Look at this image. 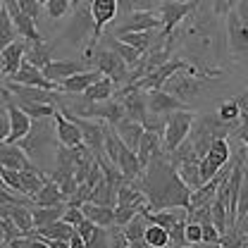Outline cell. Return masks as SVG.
Wrapping results in <instances>:
<instances>
[{
  "instance_id": "7c38bea8",
  "label": "cell",
  "mask_w": 248,
  "mask_h": 248,
  "mask_svg": "<svg viewBox=\"0 0 248 248\" xmlns=\"http://www.w3.org/2000/svg\"><path fill=\"white\" fill-rule=\"evenodd\" d=\"M2 2H5V10L10 12V17H12V24H15V29L19 33V38H24V41H29V43L43 41V36L36 29V19H33L31 15H27L15 0H2Z\"/></svg>"
},
{
  "instance_id": "4fadbf2b",
  "label": "cell",
  "mask_w": 248,
  "mask_h": 248,
  "mask_svg": "<svg viewBox=\"0 0 248 248\" xmlns=\"http://www.w3.org/2000/svg\"><path fill=\"white\" fill-rule=\"evenodd\" d=\"M7 79H10V81H15V84H27V86H41V89L60 91V84L50 81V79L43 74V69H41V67H36V64H31L29 60H22L19 69H17L12 77H7Z\"/></svg>"
},
{
  "instance_id": "52a82bcc",
  "label": "cell",
  "mask_w": 248,
  "mask_h": 248,
  "mask_svg": "<svg viewBox=\"0 0 248 248\" xmlns=\"http://www.w3.org/2000/svg\"><path fill=\"white\" fill-rule=\"evenodd\" d=\"M62 115H67L72 122H77V126L81 129L84 143L91 148L93 153L95 155L105 153V129H108V122H103V120H91V117H79V115H72V112H62Z\"/></svg>"
},
{
  "instance_id": "4dcf8cb0",
  "label": "cell",
  "mask_w": 248,
  "mask_h": 248,
  "mask_svg": "<svg viewBox=\"0 0 248 248\" xmlns=\"http://www.w3.org/2000/svg\"><path fill=\"white\" fill-rule=\"evenodd\" d=\"M112 93H115V81L103 74V77H100L95 84H91L81 95H84L86 100H91V103H100V100H110Z\"/></svg>"
},
{
  "instance_id": "ab89813d",
  "label": "cell",
  "mask_w": 248,
  "mask_h": 248,
  "mask_svg": "<svg viewBox=\"0 0 248 248\" xmlns=\"http://www.w3.org/2000/svg\"><path fill=\"white\" fill-rule=\"evenodd\" d=\"M186 241L188 246H196V244H203V227L201 222H186Z\"/></svg>"
},
{
  "instance_id": "603a6c76",
  "label": "cell",
  "mask_w": 248,
  "mask_h": 248,
  "mask_svg": "<svg viewBox=\"0 0 248 248\" xmlns=\"http://www.w3.org/2000/svg\"><path fill=\"white\" fill-rule=\"evenodd\" d=\"M58 48V38L53 43H46V41H38V43H29L27 41V53H24V60H29L36 67H46L48 62H53V53Z\"/></svg>"
},
{
  "instance_id": "f1b7e54d",
  "label": "cell",
  "mask_w": 248,
  "mask_h": 248,
  "mask_svg": "<svg viewBox=\"0 0 248 248\" xmlns=\"http://www.w3.org/2000/svg\"><path fill=\"white\" fill-rule=\"evenodd\" d=\"M117 167L122 170V174L126 179H139L141 172H143V165L139 160L136 151H131L129 146H122V153H120V160H117Z\"/></svg>"
},
{
  "instance_id": "d6986e66",
  "label": "cell",
  "mask_w": 248,
  "mask_h": 248,
  "mask_svg": "<svg viewBox=\"0 0 248 248\" xmlns=\"http://www.w3.org/2000/svg\"><path fill=\"white\" fill-rule=\"evenodd\" d=\"M122 105H124V112L129 120H136V122L146 124L151 110H148V93L146 91H131L126 93L122 98Z\"/></svg>"
},
{
  "instance_id": "484cf974",
  "label": "cell",
  "mask_w": 248,
  "mask_h": 248,
  "mask_svg": "<svg viewBox=\"0 0 248 248\" xmlns=\"http://www.w3.org/2000/svg\"><path fill=\"white\" fill-rule=\"evenodd\" d=\"M146 227H148V222H146V217L141 215H134V219H129L126 224L122 227L124 236H126V241H129V246L134 248H143L146 246Z\"/></svg>"
},
{
  "instance_id": "5bb4252c",
  "label": "cell",
  "mask_w": 248,
  "mask_h": 248,
  "mask_svg": "<svg viewBox=\"0 0 248 248\" xmlns=\"http://www.w3.org/2000/svg\"><path fill=\"white\" fill-rule=\"evenodd\" d=\"M146 93H148V110H151L153 115L167 117V115L174 112V110L188 108L184 100H179L174 93H170L167 89H153V91H146Z\"/></svg>"
},
{
  "instance_id": "d590c367",
  "label": "cell",
  "mask_w": 248,
  "mask_h": 248,
  "mask_svg": "<svg viewBox=\"0 0 248 248\" xmlns=\"http://www.w3.org/2000/svg\"><path fill=\"white\" fill-rule=\"evenodd\" d=\"M72 2L74 0H46L43 2V10H46V15L50 19H60V17H64L72 10Z\"/></svg>"
},
{
  "instance_id": "1f68e13d",
  "label": "cell",
  "mask_w": 248,
  "mask_h": 248,
  "mask_svg": "<svg viewBox=\"0 0 248 248\" xmlns=\"http://www.w3.org/2000/svg\"><path fill=\"white\" fill-rule=\"evenodd\" d=\"M117 38H122L124 43H129V46L139 48L141 53H148V50H151V46L155 43V38H157V29L129 31V33H122V36H117Z\"/></svg>"
},
{
  "instance_id": "6da1fadb",
  "label": "cell",
  "mask_w": 248,
  "mask_h": 248,
  "mask_svg": "<svg viewBox=\"0 0 248 248\" xmlns=\"http://www.w3.org/2000/svg\"><path fill=\"white\" fill-rule=\"evenodd\" d=\"M148 198V210L162 208H186L191 205V188L179 177L177 167L170 162L167 153L155 157L153 162L141 172L139 179H131Z\"/></svg>"
},
{
  "instance_id": "db71d44e",
  "label": "cell",
  "mask_w": 248,
  "mask_h": 248,
  "mask_svg": "<svg viewBox=\"0 0 248 248\" xmlns=\"http://www.w3.org/2000/svg\"><path fill=\"white\" fill-rule=\"evenodd\" d=\"M38 2H41V5H43V2H46V0H38Z\"/></svg>"
},
{
  "instance_id": "e575fe53",
  "label": "cell",
  "mask_w": 248,
  "mask_h": 248,
  "mask_svg": "<svg viewBox=\"0 0 248 248\" xmlns=\"http://www.w3.org/2000/svg\"><path fill=\"white\" fill-rule=\"evenodd\" d=\"M146 246L148 248H167L170 246V229L160 224H148L146 227Z\"/></svg>"
},
{
  "instance_id": "f546056e",
  "label": "cell",
  "mask_w": 248,
  "mask_h": 248,
  "mask_svg": "<svg viewBox=\"0 0 248 248\" xmlns=\"http://www.w3.org/2000/svg\"><path fill=\"white\" fill-rule=\"evenodd\" d=\"M64 210H67V203H62V205H31L33 227H46L55 219H62Z\"/></svg>"
},
{
  "instance_id": "ee69618b",
  "label": "cell",
  "mask_w": 248,
  "mask_h": 248,
  "mask_svg": "<svg viewBox=\"0 0 248 248\" xmlns=\"http://www.w3.org/2000/svg\"><path fill=\"white\" fill-rule=\"evenodd\" d=\"M232 136L239 139V141L248 148V115H241V124H239L236 129H232Z\"/></svg>"
},
{
  "instance_id": "f6af8a7d",
  "label": "cell",
  "mask_w": 248,
  "mask_h": 248,
  "mask_svg": "<svg viewBox=\"0 0 248 248\" xmlns=\"http://www.w3.org/2000/svg\"><path fill=\"white\" fill-rule=\"evenodd\" d=\"M7 136H10V115L2 112L0 115V143H5Z\"/></svg>"
},
{
  "instance_id": "f907efd6",
  "label": "cell",
  "mask_w": 248,
  "mask_h": 248,
  "mask_svg": "<svg viewBox=\"0 0 248 248\" xmlns=\"http://www.w3.org/2000/svg\"><path fill=\"white\" fill-rule=\"evenodd\" d=\"M81 2H84V0H74V2H72V10H74V7H79Z\"/></svg>"
},
{
  "instance_id": "836d02e7",
  "label": "cell",
  "mask_w": 248,
  "mask_h": 248,
  "mask_svg": "<svg viewBox=\"0 0 248 248\" xmlns=\"http://www.w3.org/2000/svg\"><path fill=\"white\" fill-rule=\"evenodd\" d=\"M19 38V33L15 29V24H12V17H10V12L7 10H2L0 12V50H5L10 43H15Z\"/></svg>"
},
{
  "instance_id": "83f0119b",
  "label": "cell",
  "mask_w": 248,
  "mask_h": 248,
  "mask_svg": "<svg viewBox=\"0 0 248 248\" xmlns=\"http://www.w3.org/2000/svg\"><path fill=\"white\" fill-rule=\"evenodd\" d=\"M33 229H36V234L46 236L48 241H53V239H58V241H69L77 227L69 224V222H64V219H55V222H50V224H46V227H33Z\"/></svg>"
},
{
  "instance_id": "ffe728a7",
  "label": "cell",
  "mask_w": 248,
  "mask_h": 248,
  "mask_svg": "<svg viewBox=\"0 0 248 248\" xmlns=\"http://www.w3.org/2000/svg\"><path fill=\"white\" fill-rule=\"evenodd\" d=\"M24 53H27V41L24 38H17L5 50H0V69L5 72V77H12L19 69V64L24 60Z\"/></svg>"
},
{
  "instance_id": "7dc6e473",
  "label": "cell",
  "mask_w": 248,
  "mask_h": 248,
  "mask_svg": "<svg viewBox=\"0 0 248 248\" xmlns=\"http://www.w3.org/2000/svg\"><path fill=\"white\" fill-rule=\"evenodd\" d=\"M129 5H136V7H146V10H151L148 7V0H126Z\"/></svg>"
},
{
  "instance_id": "f35d334b",
  "label": "cell",
  "mask_w": 248,
  "mask_h": 248,
  "mask_svg": "<svg viewBox=\"0 0 248 248\" xmlns=\"http://www.w3.org/2000/svg\"><path fill=\"white\" fill-rule=\"evenodd\" d=\"M134 215H139L136 208L124 205V203H117V205H115V224H117V227H124L129 219H134Z\"/></svg>"
},
{
  "instance_id": "5b68a950",
  "label": "cell",
  "mask_w": 248,
  "mask_h": 248,
  "mask_svg": "<svg viewBox=\"0 0 248 248\" xmlns=\"http://www.w3.org/2000/svg\"><path fill=\"white\" fill-rule=\"evenodd\" d=\"M201 2L203 0H186V2H177V0H165V2H157L155 5V10H157V15H160V22H162V27H160V33L162 36H172L177 27L184 22L188 15H193L198 7H201Z\"/></svg>"
},
{
  "instance_id": "e0dca14e",
  "label": "cell",
  "mask_w": 248,
  "mask_h": 248,
  "mask_svg": "<svg viewBox=\"0 0 248 248\" xmlns=\"http://www.w3.org/2000/svg\"><path fill=\"white\" fill-rule=\"evenodd\" d=\"M136 155H139V160H141L143 170L153 162L155 157L165 155V151H162V134H160V131H151V129H146V131H143V136H141V143H139Z\"/></svg>"
},
{
  "instance_id": "816d5d0a",
  "label": "cell",
  "mask_w": 248,
  "mask_h": 248,
  "mask_svg": "<svg viewBox=\"0 0 248 248\" xmlns=\"http://www.w3.org/2000/svg\"><path fill=\"white\" fill-rule=\"evenodd\" d=\"M2 10H5V2H2V0H0V12H2Z\"/></svg>"
},
{
  "instance_id": "9a60e30c",
  "label": "cell",
  "mask_w": 248,
  "mask_h": 248,
  "mask_svg": "<svg viewBox=\"0 0 248 248\" xmlns=\"http://www.w3.org/2000/svg\"><path fill=\"white\" fill-rule=\"evenodd\" d=\"M0 165L10 170H36V162L19 143H0Z\"/></svg>"
},
{
  "instance_id": "d4e9b609",
  "label": "cell",
  "mask_w": 248,
  "mask_h": 248,
  "mask_svg": "<svg viewBox=\"0 0 248 248\" xmlns=\"http://www.w3.org/2000/svg\"><path fill=\"white\" fill-rule=\"evenodd\" d=\"M67 203V196L60 186L55 184L50 177L46 179V184L38 188V193L33 196V205H62Z\"/></svg>"
},
{
  "instance_id": "277c9868",
  "label": "cell",
  "mask_w": 248,
  "mask_h": 248,
  "mask_svg": "<svg viewBox=\"0 0 248 248\" xmlns=\"http://www.w3.org/2000/svg\"><path fill=\"white\" fill-rule=\"evenodd\" d=\"M27 153L31 155H43L46 146H58V134H55V120L53 117H41V120H33L29 134L24 139L17 141Z\"/></svg>"
},
{
  "instance_id": "8992f818",
  "label": "cell",
  "mask_w": 248,
  "mask_h": 248,
  "mask_svg": "<svg viewBox=\"0 0 248 248\" xmlns=\"http://www.w3.org/2000/svg\"><path fill=\"white\" fill-rule=\"evenodd\" d=\"M74 17L72 22L67 24V29L62 33L58 41H69L74 46H81V43H91L93 41V33H95V22H93V12H91V5L89 0H84L79 7H74Z\"/></svg>"
},
{
  "instance_id": "2e32d148",
  "label": "cell",
  "mask_w": 248,
  "mask_h": 248,
  "mask_svg": "<svg viewBox=\"0 0 248 248\" xmlns=\"http://www.w3.org/2000/svg\"><path fill=\"white\" fill-rule=\"evenodd\" d=\"M84 67H86V60H53L43 67V74H46L50 81L62 84L64 79H69V77L84 72Z\"/></svg>"
},
{
  "instance_id": "7bdbcfd3",
  "label": "cell",
  "mask_w": 248,
  "mask_h": 248,
  "mask_svg": "<svg viewBox=\"0 0 248 248\" xmlns=\"http://www.w3.org/2000/svg\"><path fill=\"white\" fill-rule=\"evenodd\" d=\"M62 219L77 227V224H79L81 219H86V215H84V210H81V208H74V205H67V210H64V215H62Z\"/></svg>"
},
{
  "instance_id": "44dd1931",
  "label": "cell",
  "mask_w": 248,
  "mask_h": 248,
  "mask_svg": "<svg viewBox=\"0 0 248 248\" xmlns=\"http://www.w3.org/2000/svg\"><path fill=\"white\" fill-rule=\"evenodd\" d=\"M100 77H103L100 69H84V72H79V74L64 79L60 84V91L67 93V95H81V93L86 91L91 84H95Z\"/></svg>"
},
{
  "instance_id": "cb8c5ba5",
  "label": "cell",
  "mask_w": 248,
  "mask_h": 248,
  "mask_svg": "<svg viewBox=\"0 0 248 248\" xmlns=\"http://www.w3.org/2000/svg\"><path fill=\"white\" fill-rule=\"evenodd\" d=\"M115 131L120 134V139L124 141V146H129L131 151H139V143H141V136H143L146 126L141 122H136V120L124 117V120H120V122L115 124Z\"/></svg>"
},
{
  "instance_id": "4316f807",
  "label": "cell",
  "mask_w": 248,
  "mask_h": 248,
  "mask_svg": "<svg viewBox=\"0 0 248 248\" xmlns=\"http://www.w3.org/2000/svg\"><path fill=\"white\" fill-rule=\"evenodd\" d=\"M84 215L93 219L98 227H115V208L112 205H98V203H84L81 205Z\"/></svg>"
},
{
  "instance_id": "8fae6325",
  "label": "cell",
  "mask_w": 248,
  "mask_h": 248,
  "mask_svg": "<svg viewBox=\"0 0 248 248\" xmlns=\"http://www.w3.org/2000/svg\"><path fill=\"white\" fill-rule=\"evenodd\" d=\"M5 89L19 100H29V103H46V105H62V91H50V89H41V86H27V84H15L10 79H5Z\"/></svg>"
},
{
  "instance_id": "9c48e42d",
  "label": "cell",
  "mask_w": 248,
  "mask_h": 248,
  "mask_svg": "<svg viewBox=\"0 0 248 248\" xmlns=\"http://www.w3.org/2000/svg\"><path fill=\"white\" fill-rule=\"evenodd\" d=\"M232 157V148H229V141L227 139H215L208 148V153L201 157V177L203 182H210L217 172L229 162Z\"/></svg>"
},
{
  "instance_id": "3957f363",
  "label": "cell",
  "mask_w": 248,
  "mask_h": 248,
  "mask_svg": "<svg viewBox=\"0 0 248 248\" xmlns=\"http://www.w3.org/2000/svg\"><path fill=\"white\" fill-rule=\"evenodd\" d=\"M196 122V115L184 108V110H174L165 117V131H162V151L170 155L177 151L186 141V136L191 134V126Z\"/></svg>"
},
{
  "instance_id": "30bf717a",
  "label": "cell",
  "mask_w": 248,
  "mask_h": 248,
  "mask_svg": "<svg viewBox=\"0 0 248 248\" xmlns=\"http://www.w3.org/2000/svg\"><path fill=\"white\" fill-rule=\"evenodd\" d=\"M227 43L236 58H248V24L239 10H232L227 17Z\"/></svg>"
},
{
  "instance_id": "ac0fdd59",
  "label": "cell",
  "mask_w": 248,
  "mask_h": 248,
  "mask_svg": "<svg viewBox=\"0 0 248 248\" xmlns=\"http://www.w3.org/2000/svg\"><path fill=\"white\" fill-rule=\"evenodd\" d=\"M53 120H55V134H58V141H60L62 146L77 148V146L84 143V139H81V129L77 126V122H72L67 115H62L60 110L55 112Z\"/></svg>"
},
{
  "instance_id": "681fc988",
  "label": "cell",
  "mask_w": 248,
  "mask_h": 248,
  "mask_svg": "<svg viewBox=\"0 0 248 248\" xmlns=\"http://www.w3.org/2000/svg\"><path fill=\"white\" fill-rule=\"evenodd\" d=\"M2 112H7V105H5V100L0 98V115H2Z\"/></svg>"
},
{
  "instance_id": "74e56055",
  "label": "cell",
  "mask_w": 248,
  "mask_h": 248,
  "mask_svg": "<svg viewBox=\"0 0 248 248\" xmlns=\"http://www.w3.org/2000/svg\"><path fill=\"white\" fill-rule=\"evenodd\" d=\"M217 115H219L224 122H236V120L241 117V108H239V105H236V100L232 98V100H224V103L219 105Z\"/></svg>"
},
{
  "instance_id": "f5cc1de1",
  "label": "cell",
  "mask_w": 248,
  "mask_h": 248,
  "mask_svg": "<svg viewBox=\"0 0 248 248\" xmlns=\"http://www.w3.org/2000/svg\"><path fill=\"white\" fill-rule=\"evenodd\" d=\"M160 2H165V0H160ZM177 2H186V0H177Z\"/></svg>"
},
{
  "instance_id": "c3c4849f",
  "label": "cell",
  "mask_w": 248,
  "mask_h": 248,
  "mask_svg": "<svg viewBox=\"0 0 248 248\" xmlns=\"http://www.w3.org/2000/svg\"><path fill=\"white\" fill-rule=\"evenodd\" d=\"M2 89H5V72L0 69V98H2Z\"/></svg>"
},
{
  "instance_id": "d6a6232c",
  "label": "cell",
  "mask_w": 248,
  "mask_h": 248,
  "mask_svg": "<svg viewBox=\"0 0 248 248\" xmlns=\"http://www.w3.org/2000/svg\"><path fill=\"white\" fill-rule=\"evenodd\" d=\"M7 91V89H5ZM17 100V105L29 115L31 120H41V117H55V112H58V105H46V103H29V100H19V98H15Z\"/></svg>"
},
{
  "instance_id": "60d3db41",
  "label": "cell",
  "mask_w": 248,
  "mask_h": 248,
  "mask_svg": "<svg viewBox=\"0 0 248 248\" xmlns=\"http://www.w3.org/2000/svg\"><path fill=\"white\" fill-rule=\"evenodd\" d=\"M239 0H213V15L215 17H227L232 10H236Z\"/></svg>"
},
{
  "instance_id": "8d00e7d4",
  "label": "cell",
  "mask_w": 248,
  "mask_h": 248,
  "mask_svg": "<svg viewBox=\"0 0 248 248\" xmlns=\"http://www.w3.org/2000/svg\"><path fill=\"white\" fill-rule=\"evenodd\" d=\"M186 222H188V219H179V222L170 229V246H174V248L188 246V241H186Z\"/></svg>"
},
{
  "instance_id": "7a4b0ae2",
  "label": "cell",
  "mask_w": 248,
  "mask_h": 248,
  "mask_svg": "<svg viewBox=\"0 0 248 248\" xmlns=\"http://www.w3.org/2000/svg\"><path fill=\"white\" fill-rule=\"evenodd\" d=\"M84 60L93 62L95 69H100L105 77H110L115 81V86H124L129 84V77H131V67L108 46H86L84 48Z\"/></svg>"
},
{
  "instance_id": "bcb514c9",
  "label": "cell",
  "mask_w": 248,
  "mask_h": 248,
  "mask_svg": "<svg viewBox=\"0 0 248 248\" xmlns=\"http://www.w3.org/2000/svg\"><path fill=\"white\" fill-rule=\"evenodd\" d=\"M234 100H236V105L241 108V115H248V91H244L241 95H236Z\"/></svg>"
},
{
  "instance_id": "b9f144b4",
  "label": "cell",
  "mask_w": 248,
  "mask_h": 248,
  "mask_svg": "<svg viewBox=\"0 0 248 248\" xmlns=\"http://www.w3.org/2000/svg\"><path fill=\"white\" fill-rule=\"evenodd\" d=\"M27 15H31L36 22H38V17H41V12H43V5L38 2V0H15Z\"/></svg>"
},
{
  "instance_id": "7402d4cb",
  "label": "cell",
  "mask_w": 248,
  "mask_h": 248,
  "mask_svg": "<svg viewBox=\"0 0 248 248\" xmlns=\"http://www.w3.org/2000/svg\"><path fill=\"white\" fill-rule=\"evenodd\" d=\"M98 43H103V46H108V48H112L120 58H122L129 67H136L139 60H141V50L139 48H134V46H129V43H124L122 38H117V36H112L110 31H103V36H100V41Z\"/></svg>"
},
{
  "instance_id": "ba28073f",
  "label": "cell",
  "mask_w": 248,
  "mask_h": 248,
  "mask_svg": "<svg viewBox=\"0 0 248 248\" xmlns=\"http://www.w3.org/2000/svg\"><path fill=\"white\" fill-rule=\"evenodd\" d=\"M162 22H160V15L157 10H146V7H139V10H129V15L124 17L122 22L110 29L112 36H122L129 31H146V29H160Z\"/></svg>"
}]
</instances>
